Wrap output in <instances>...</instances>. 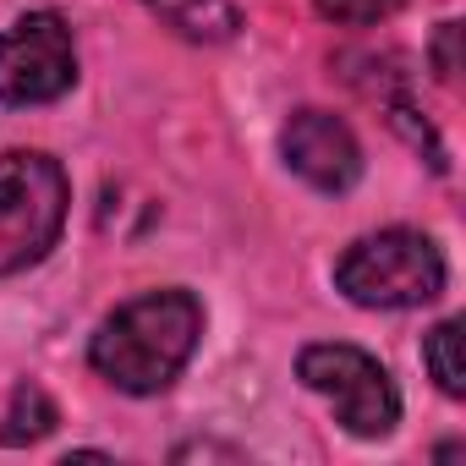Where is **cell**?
Instances as JSON below:
<instances>
[{
    "label": "cell",
    "mask_w": 466,
    "mask_h": 466,
    "mask_svg": "<svg viewBox=\"0 0 466 466\" xmlns=\"http://www.w3.org/2000/svg\"><path fill=\"white\" fill-rule=\"evenodd\" d=\"M297 379L324 395L340 417L346 433L357 439H384L395 433L400 422V390L395 379L384 373L379 357H368L362 346H346V340H319V346H302L297 357Z\"/></svg>",
    "instance_id": "277c9868"
},
{
    "label": "cell",
    "mask_w": 466,
    "mask_h": 466,
    "mask_svg": "<svg viewBox=\"0 0 466 466\" xmlns=\"http://www.w3.org/2000/svg\"><path fill=\"white\" fill-rule=\"evenodd\" d=\"M422 362H428L433 384H439L450 400H461V395H466V368H461V319H444V324H433V329L422 335Z\"/></svg>",
    "instance_id": "9c48e42d"
},
{
    "label": "cell",
    "mask_w": 466,
    "mask_h": 466,
    "mask_svg": "<svg viewBox=\"0 0 466 466\" xmlns=\"http://www.w3.org/2000/svg\"><path fill=\"white\" fill-rule=\"evenodd\" d=\"M455 39H461V23H439V39H433V72H439V83H455Z\"/></svg>",
    "instance_id": "8fae6325"
},
{
    "label": "cell",
    "mask_w": 466,
    "mask_h": 466,
    "mask_svg": "<svg viewBox=\"0 0 466 466\" xmlns=\"http://www.w3.org/2000/svg\"><path fill=\"white\" fill-rule=\"evenodd\" d=\"M335 291L357 308H428L444 291V253L422 230H373L335 258Z\"/></svg>",
    "instance_id": "7a4b0ae2"
},
{
    "label": "cell",
    "mask_w": 466,
    "mask_h": 466,
    "mask_svg": "<svg viewBox=\"0 0 466 466\" xmlns=\"http://www.w3.org/2000/svg\"><path fill=\"white\" fill-rule=\"evenodd\" d=\"M313 6H319V17L335 23V28H373V23L395 17L406 0H313Z\"/></svg>",
    "instance_id": "30bf717a"
},
{
    "label": "cell",
    "mask_w": 466,
    "mask_h": 466,
    "mask_svg": "<svg viewBox=\"0 0 466 466\" xmlns=\"http://www.w3.org/2000/svg\"><path fill=\"white\" fill-rule=\"evenodd\" d=\"M203 340V302L181 286L121 302L88 340V362L121 395H159L181 379Z\"/></svg>",
    "instance_id": "6da1fadb"
},
{
    "label": "cell",
    "mask_w": 466,
    "mask_h": 466,
    "mask_svg": "<svg viewBox=\"0 0 466 466\" xmlns=\"http://www.w3.org/2000/svg\"><path fill=\"white\" fill-rule=\"evenodd\" d=\"M280 154L319 192H351L357 176H362V143L329 110H297L280 132Z\"/></svg>",
    "instance_id": "8992f818"
},
{
    "label": "cell",
    "mask_w": 466,
    "mask_h": 466,
    "mask_svg": "<svg viewBox=\"0 0 466 466\" xmlns=\"http://www.w3.org/2000/svg\"><path fill=\"white\" fill-rule=\"evenodd\" d=\"M143 6L181 39L192 45H230L242 34V12L237 0H143Z\"/></svg>",
    "instance_id": "52a82bcc"
},
{
    "label": "cell",
    "mask_w": 466,
    "mask_h": 466,
    "mask_svg": "<svg viewBox=\"0 0 466 466\" xmlns=\"http://www.w3.org/2000/svg\"><path fill=\"white\" fill-rule=\"evenodd\" d=\"M77 83V45L61 12H28L0 28V105H56Z\"/></svg>",
    "instance_id": "5b68a950"
},
{
    "label": "cell",
    "mask_w": 466,
    "mask_h": 466,
    "mask_svg": "<svg viewBox=\"0 0 466 466\" xmlns=\"http://www.w3.org/2000/svg\"><path fill=\"white\" fill-rule=\"evenodd\" d=\"M56 422H61V411H56L50 390L23 379L12 390V400H6V417H0V444H39Z\"/></svg>",
    "instance_id": "ba28073f"
},
{
    "label": "cell",
    "mask_w": 466,
    "mask_h": 466,
    "mask_svg": "<svg viewBox=\"0 0 466 466\" xmlns=\"http://www.w3.org/2000/svg\"><path fill=\"white\" fill-rule=\"evenodd\" d=\"M72 208L66 170L39 148L0 154V280L50 258Z\"/></svg>",
    "instance_id": "3957f363"
}]
</instances>
